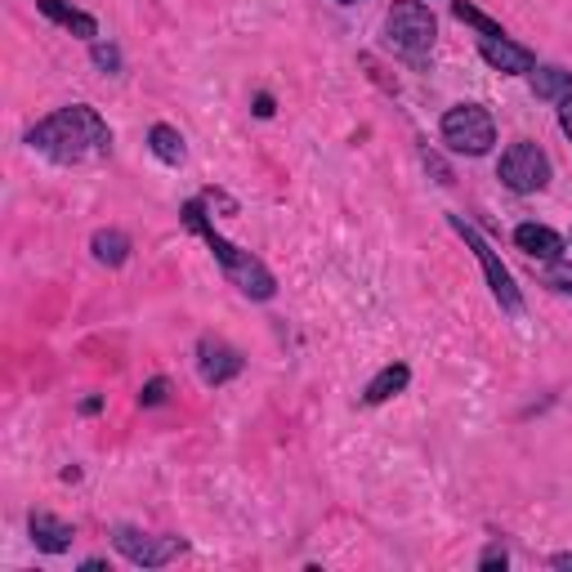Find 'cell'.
<instances>
[{
    "label": "cell",
    "instance_id": "1",
    "mask_svg": "<svg viewBox=\"0 0 572 572\" xmlns=\"http://www.w3.org/2000/svg\"><path fill=\"white\" fill-rule=\"evenodd\" d=\"M23 143L58 166H95V162L112 157V130L90 103H67V108L41 117L23 134Z\"/></svg>",
    "mask_w": 572,
    "mask_h": 572
},
{
    "label": "cell",
    "instance_id": "2",
    "mask_svg": "<svg viewBox=\"0 0 572 572\" xmlns=\"http://www.w3.org/2000/svg\"><path fill=\"white\" fill-rule=\"evenodd\" d=\"M179 220H184V229H188L193 238L206 242V251L215 255V264L224 268V277L238 286L246 300H260V305H264V300L277 296V277L268 273V264H264L260 255L233 246L224 233H215V224H210V215H206V201H201V197H188V201L179 206Z\"/></svg>",
    "mask_w": 572,
    "mask_h": 572
},
{
    "label": "cell",
    "instance_id": "3",
    "mask_svg": "<svg viewBox=\"0 0 572 572\" xmlns=\"http://www.w3.org/2000/svg\"><path fill=\"white\" fill-rule=\"evenodd\" d=\"M435 41H439V19L425 0H394L385 14V45L394 58H403L416 72H429L435 63Z\"/></svg>",
    "mask_w": 572,
    "mask_h": 572
},
{
    "label": "cell",
    "instance_id": "4",
    "mask_svg": "<svg viewBox=\"0 0 572 572\" xmlns=\"http://www.w3.org/2000/svg\"><path fill=\"white\" fill-rule=\"evenodd\" d=\"M448 229L474 251V260H479V268H483V277H487V292H492V300L501 305V314H510V318H524V292L515 286V273L501 264V255L492 251V242L465 220V215H448Z\"/></svg>",
    "mask_w": 572,
    "mask_h": 572
},
{
    "label": "cell",
    "instance_id": "5",
    "mask_svg": "<svg viewBox=\"0 0 572 572\" xmlns=\"http://www.w3.org/2000/svg\"><path fill=\"white\" fill-rule=\"evenodd\" d=\"M439 139L457 157H487L496 143V121L483 103H452L439 121Z\"/></svg>",
    "mask_w": 572,
    "mask_h": 572
},
{
    "label": "cell",
    "instance_id": "6",
    "mask_svg": "<svg viewBox=\"0 0 572 572\" xmlns=\"http://www.w3.org/2000/svg\"><path fill=\"white\" fill-rule=\"evenodd\" d=\"M496 179L506 184L510 193H519V197H532V193H546V188H550L554 166H550V157H546L541 143L519 139V143H510V148L501 153V162H496Z\"/></svg>",
    "mask_w": 572,
    "mask_h": 572
},
{
    "label": "cell",
    "instance_id": "7",
    "mask_svg": "<svg viewBox=\"0 0 572 572\" xmlns=\"http://www.w3.org/2000/svg\"><path fill=\"white\" fill-rule=\"evenodd\" d=\"M112 546L125 563L134 568H166L175 563L179 554H188V537H153V532H139L130 524H117L112 528Z\"/></svg>",
    "mask_w": 572,
    "mask_h": 572
},
{
    "label": "cell",
    "instance_id": "8",
    "mask_svg": "<svg viewBox=\"0 0 572 572\" xmlns=\"http://www.w3.org/2000/svg\"><path fill=\"white\" fill-rule=\"evenodd\" d=\"M242 372H246V358L229 340H220V336H201L197 340V376H201V385L220 389V385L238 381Z\"/></svg>",
    "mask_w": 572,
    "mask_h": 572
},
{
    "label": "cell",
    "instance_id": "9",
    "mask_svg": "<svg viewBox=\"0 0 572 572\" xmlns=\"http://www.w3.org/2000/svg\"><path fill=\"white\" fill-rule=\"evenodd\" d=\"M479 58L492 67V72H501V77H528V72L537 67V54L528 50V45H519V41H510V36H479Z\"/></svg>",
    "mask_w": 572,
    "mask_h": 572
},
{
    "label": "cell",
    "instance_id": "10",
    "mask_svg": "<svg viewBox=\"0 0 572 572\" xmlns=\"http://www.w3.org/2000/svg\"><path fill=\"white\" fill-rule=\"evenodd\" d=\"M28 532H32V546H36L41 554H67L72 541H77V528L63 524V519H54L50 510H32V515H28Z\"/></svg>",
    "mask_w": 572,
    "mask_h": 572
},
{
    "label": "cell",
    "instance_id": "11",
    "mask_svg": "<svg viewBox=\"0 0 572 572\" xmlns=\"http://www.w3.org/2000/svg\"><path fill=\"white\" fill-rule=\"evenodd\" d=\"M515 246H519L528 260L554 264V260H563L568 238H559V233H554V229H546V224H519V229H515Z\"/></svg>",
    "mask_w": 572,
    "mask_h": 572
},
{
    "label": "cell",
    "instance_id": "12",
    "mask_svg": "<svg viewBox=\"0 0 572 572\" xmlns=\"http://www.w3.org/2000/svg\"><path fill=\"white\" fill-rule=\"evenodd\" d=\"M36 10H41L50 23L67 28L72 36H81V41H99V23H95V14L77 10V6H67V0H36Z\"/></svg>",
    "mask_w": 572,
    "mask_h": 572
},
{
    "label": "cell",
    "instance_id": "13",
    "mask_svg": "<svg viewBox=\"0 0 572 572\" xmlns=\"http://www.w3.org/2000/svg\"><path fill=\"white\" fill-rule=\"evenodd\" d=\"M528 81H532V99H541V103H559L563 95H572V72L559 63H537L528 72Z\"/></svg>",
    "mask_w": 572,
    "mask_h": 572
},
{
    "label": "cell",
    "instance_id": "14",
    "mask_svg": "<svg viewBox=\"0 0 572 572\" xmlns=\"http://www.w3.org/2000/svg\"><path fill=\"white\" fill-rule=\"evenodd\" d=\"M407 385H411V367H407V363H389V367H381V372L367 381V389H363V403H367V407H381V403L398 398Z\"/></svg>",
    "mask_w": 572,
    "mask_h": 572
},
{
    "label": "cell",
    "instance_id": "15",
    "mask_svg": "<svg viewBox=\"0 0 572 572\" xmlns=\"http://www.w3.org/2000/svg\"><path fill=\"white\" fill-rule=\"evenodd\" d=\"M148 153H153L162 166H184V162H188V143H184V134H179L175 125L157 121V125L148 130Z\"/></svg>",
    "mask_w": 572,
    "mask_h": 572
},
{
    "label": "cell",
    "instance_id": "16",
    "mask_svg": "<svg viewBox=\"0 0 572 572\" xmlns=\"http://www.w3.org/2000/svg\"><path fill=\"white\" fill-rule=\"evenodd\" d=\"M130 238L121 233V229H99L95 238H90V255H95V264H103V268H121L125 260H130Z\"/></svg>",
    "mask_w": 572,
    "mask_h": 572
},
{
    "label": "cell",
    "instance_id": "17",
    "mask_svg": "<svg viewBox=\"0 0 572 572\" xmlns=\"http://www.w3.org/2000/svg\"><path fill=\"white\" fill-rule=\"evenodd\" d=\"M452 14H457V19L465 23V28H474L479 36H492V41H496V36H510V32L501 28L496 19H487V14L479 10V6H470V0H452Z\"/></svg>",
    "mask_w": 572,
    "mask_h": 572
},
{
    "label": "cell",
    "instance_id": "18",
    "mask_svg": "<svg viewBox=\"0 0 572 572\" xmlns=\"http://www.w3.org/2000/svg\"><path fill=\"white\" fill-rule=\"evenodd\" d=\"M90 63L99 72H108V77H117V72H121V50L112 41H90Z\"/></svg>",
    "mask_w": 572,
    "mask_h": 572
},
{
    "label": "cell",
    "instance_id": "19",
    "mask_svg": "<svg viewBox=\"0 0 572 572\" xmlns=\"http://www.w3.org/2000/svg\"><path fill=\"white\" fill-rule=\"evenodd\" d=\"M546 286L554 296H572V264H563V260H554L550 268H546Z\"/></svg>",
    "mask_w": 572,
    "mask_h": 572
},
{
    "label": "cell",
    "instance_id": "20",
    "mask_svg": "<svg viewBox=\"0 0 572 572\" xmlns=\"http://www.w3.org/2000/svg\"><path fill=\"white\" fill-rule=\"evenodd\" d=\"M166 398H170V381L166 376H153L148 385L139 389V407H162Z\"/></svg>",
    "mask_w": 572,
    "mask_h": 572
},
{
    "label": "cell",
    "instance_id": "21",
    "mask_svg": "<svg viewBox=\"0 0 572 572\" xmlns=\"http://www.w3.org/2000/svg\"><path fill=\"white\" fill-rule=\"evenodd\" d=\"M496 568H510V550L501 546V541H492V546L479 554V572H496Z\"/></svg>",
    "mask_w": 572,
    "mask_h": 572
},
{
    "label": "cell",
    "instance_id": "22",
    "mask_svg": "<svg viewBox=\"0 0 572 572\" xmlns=\"http://www.w3.org/2000/svg\"><path fill=\"white\" fill-rule=\"evenodd\" d=\"M420 162H425V170H435V179H439V184H452V170L443 166V157H439V153L420 148Z\"/></svg>",
    "mask_w": 572,
    "mask_h": 572
},
{
    "label": "cell",
    "instance_id": "23",
    "mask_svg": "<svg viewBox=\"0 0 572 572\" xmlns=\"http://www.w3.org/2000/svg\"><path fill=\"white\" fill-rule=\"evenodd\" d=\"M251 112H255V117H260V121H268V117H273V112H277V103H273V95H268V90H260V95H255V99H251Z\"/></svg>",
    "mask_w": 572,
    "mask_h": 572
},
{
    "label": "cell",
    "instance_id": "24",
    "mask_svg": "<svg viewBox=\"0 0 572 572\" xmlns=\"http://www.w3.org/2000/svg\"><path fill=\"white\" fill-rule=\"evenodd\" d=\"M559 130L568 134V143H572V95H563L559 99Z\"/></svg>",
    "mask_w": 572,
    "mask_h": 572
},
{
    "label": "cell",
    "instance_id": "25",
    "mask_svg": "<svg viewBox=\"0 0 572 572\" xmlns=\"http://www.w3.org/2000/svg\"><path fill=\"white\" fill-rule=\"evenodd\" d=\"M77 411H81V416H99V411H103V398H99V394H90V398H81V403H77Z\"/></svg>",
    "mask_w": 572,
    "mask_h": 572
},
{
    "label": "cell",
    "instance_id": "26",
    "mask_svg": "<svg viewBox=\"0 0 572 572\" xmlns=\"http://www.w3.org/2000/svg\"><path fill=\"white\" fill-rule=\"evenodd\" d=\"M550 568H572V550H559V554H550Z\"/></svg>",
    "mask_w": 572,
    "mask_h": 572
},
{
    "label": "cell",
    "instance_id": "27",
    "mask_svg": "<svg viewBox=\"0 0 572 572\" xmlns=\"http://www.w3.org/2000/svg\"><path fill=\"white\" fill-rule=\"evenodd\" d=\"M81 572H108V559H86Z\"/></svg>",
    "mask_w": 572,
    "mask_h": 572
},
{
    "label": "cell",
    "instance_id": "28",
    "mask_svg": "<svg viewBox=\"0 0 572 572\" xmlns=\"http://www.w3.org/2000/svg\"><path fill=\"white\" fill-rule=\"evenodd\" d=\"M58 479H63V483H77V479H81V465H67Z\"/></svg>",
    "mask_w": 572,
    "mask_h": 572
},
{
    "label": "cell",
    "instance_id": "29",
    "mask_svg": "<svg viewBox=\"0 0 572 572\" xmlns=\"http://www.w3.org/2000/svg\"><path fill=\"white\" fill-rule=\"evenodd\" d=\"M336 6H363V0H336Z\"/></svg>",
    "mask_w": 572,
    "mask_h": 572
},
{
    "label": "cell",
    "instance_id": "30",
    "mask_svg": "<svg viewBox=\"0 0 572 572\" xmlns=\"http://www.w3.org/2000/svg\"><path fill=\"white\" fill-rule=\"evenodd\" d=\"M568 242H572V238H568Z\"/></svg>",
    "mask_w": 572,
    "mask_h": 572
}]
</instances>
